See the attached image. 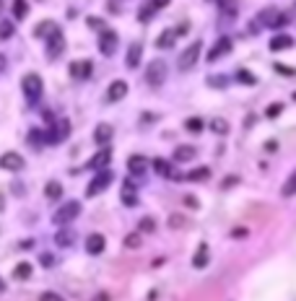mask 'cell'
<instances>
[{
	"mask_svg": "<svg viewBox=\"0 0 296 301\" xmlns=\"http://www.w3.org/2000/svg\"><path fill=\"white\" fill-rule=\"evenodd\" d=\"M122 244L128 247V249H138V247H140V234H128Z\"/></svg>",
	"mask_w": 296,
	"mask_h": 301,
	"instance_id": "cell-39",
	"label": "cell"
},
{
	"mask_svg": "<svg viewBox=\"0 0 296 301\" xmlns=\"http://www.w3.org/2000/svg\"><path fill=\"white\" fill-rule=\"evenodd\" d=\"M177 39V29H164V32L159 34V39H156V47L159 50H169L171 44H174Z\"/></svg>",
	"mask_w": 296,
	"mask_h": 301,
	"instance_id": "cell-24",
	"label": "cell"
},
{
	"mask_svg": "<svg viewBox=\"0 0 296 301\" xmlns=\"http://www.w3.org/2000/svg\"><path fill=\"white\" fill-rule=\"evenodd\" d=\"M112 135H115L112 125H107V122H102V125H96V130H93V140H96L99 145H107L109 140H112Z\"/></svg>",
	"mask_w": 296,
	"mask_h": 301,
	"instance_id": "cell-20",
	"label": "cell"
},
{
	"mask_svg": "<svg viewBox=\"0 0 296 301\" xmlns=\"http://www.w3.org/2000/svg\"><path fill=\"white\" fill-rule=\"evenodd\" d=\"M3 210H6V195L0 192V213H3Z\"/></svg>",
	"mask_w": 296,
	"mask_h": 301,
	"instance_id": "cell-52",
	"label": "cell"
},
{
	"mask_svg": "<svg viewBox=\"0 0 296 301\" xmlns=\"http://www.w3.org/2000/svg\"><path fill=\"white\" fill-rule=\"evenodd\" d=\"M138 223H140V231H151V234L156 231V221H153L151 216H146V218H140Z\"/></svg>",
	"mask_w": 296,
	"mask_h": 301,
	"instance_id": "cell-40",
	"label": "cell"
},
{
	"mask_svg": "<svg viewBox=\"0 0 296 301\" xmlns=\"http://www.w3.org/2000/svg\"><path fill=\"white\" fill-rule=\"evenodd\" d=\"M268 47H270L273 52L291 50V47H293V37H291V34H275V37L270 39V44H268Z\"/></svg>",
	"mask_w": 296,
	"mask_h": 301,
	"instance_id": "cell-18",
	"label": "cell"
},
{
	"mask_svg": "<svg viewBox=\"0 0 296 301\" xmlns=\"http://www.w3.org/2000/svg\"><path fill=\"white\" fill-rule=\"evenodd\" d=\"M125 96H128V83H125V81L109 83V88H107V101H122Z\"/></svg>",
	"mask_w": 296,
	"mask_h": 301,
	"instance_id": "cell-16",
	"label": "cell"
},
{
	"mask_svg": "<svg viewBox=\"0 0 296 301\" xmlns=\"http://www.w3.org/2000/svg\"><path fill=\"white\" fill-rule=\"evenodd\" d=\"M198 156V148L195 145H179L174 150V156H171V161H177V164H187V161H192Z\"/></svg>",
	"mask_w": 296,
	"mask_h": 301,
	"instance_id": "cell-17",
	"label": "cell"
},
{
	"mask_svg": "<svg viewBox=\"0 0 296 301\" xmlns=\"http://www.w3.org/2000/svg\"><path fill=\"white\" fill-rule=\"evenodd\" d=\"M293 192H296V174H288V179H286L283 190H280V195H283V198H291Z\"/></svg>",
	"mask_w": 296,
	"mask_h": 301,
	"instance_id": "cell-35",
	"label": "cell"
},
{
	"mask_svg": "<svg viewBox=\"0 0 296 301\" xmlns=\"http://www.w3.org/2000/svg\"><path fill=\"white\" fill-rule=\"evenodd\" d=\"M239 182V177H234V174H229L226 179H224V190H229V187H234V185H237Z\"/></svg>",
	"mask_w": 296,
	"mask_h": 301,
	"instance_id": "cell-46",
	"label": "cell"
},
{
	"mask_svg": "<svg viewBox=\"0 0 296 301\" xmlns=\"http://www.w3.org/2000/svg\"><path fill=\"white\" fill-rule=\"evenodd\" d=\"M21 91L24 96L29 99V104H37L42 99V91H44V83L37 73H26L24 78H21Z\"/></svg>",
	"mask_w": 296,
	"mask_h": 301,
	"instance_id": "cell-3",
	"label": "cell"
},
{
	"mask_svg": "<svg viewBox=\"0 0 296 301\" xmlns=\"http://www.w3.org/2000/svg\"><path fill=\"white\" fill-rule=\"evenodd\" d=\"M19 247H21V249H31V247H34V242H31V239H26V242H21Z\"/></svg>",
	"mask_w": 296,
	"mask_h": 301,
	"instance_id": "cell-51",
	"label": "cell"
},
{
	"mask_svg": "<svg viewBox=\"0 0 296 301\" xmlns=\"http://www.w3.org/2000/svg\"><path fill=\"white\" fill-rule=\"evenodd\" d=\"M3 8H6V0H0V16H3Z\"/></svg>",
	"mask_w": 296,
	"mask_h": 301,
	"instance_id": "cell-54",
	"label": "cell"
},
{
	"mask_svg": "<svg viewBox=\"0 0 296 301\" xmlns=\"http://www.w3.org/2000/svg\"><path fill=\"white\" fill-rule=\"evenodd\" d=\"M231 47H234V42H231V37H218V42L213 44V47L208 50V63H216V60H221L224 55H229L231 52Z\"/></svg>",
	"mask_w": 296,
	"mask_h": 301,
	"instance_id": "cell-11",
	"label": "cell"
},
{
	"mask_svg": "<svg viewBox=\"0 0 296 301\" xmlns=\"http://www.w3.org/2000/svg\"><path fill=\"white\" fill-rule=\"evenodd\" d=\"M13 32H16V26H13V21H0V42H6V39H11V37H13Z\"/></svg>",
	"mask_w": 296,
	"mask_h": 301,
	"instance_id": "cell-33",
	"label": "cell"
},
{
	"mask_svg": "<svg viewBox=\"0 0 296 301\" xmlns=\"http://www.w3.org/2000/svg\"><path fill=\"white\" fill-rule=\"evenodd\" d=\"M55 29H57V24H55V21H42V24H37V26H34V37L44 39L50 32H55Z\"/></svg>",
	"mask_w": 296,
	"mask_h": 301,
	"instance_id": "cell-30",
	"label": "cell"
},
{
	"mask_svg": "<svg viewBox=\"0 0 296 301\" xmlns=\"http://www.w3.org/2000/svg\"><path fill=\"white\" fill-rule=\"evenodd\" d=\"M280 112H283V104H270V107L265 109V117H268V119H275Z\"/></svg>",
	"mask_w": 296,
	"mask_h": 301,
	"instance_id": "cell-41",
	"label": "cell"
},
{
	"mask_svg": "<svg viewBox=\"0 0 296 301\" xmlns=\"http://www.w3.org/2000/svg\"><path fill=\"white\" fill-rule=\"evenodd\" d=\"M13 16H16V21H24L29 16V3L26 0H13Z\"/></svg>",
	"mask_w": 296,
	"mask_h": 301,
	"instance_id": "cell-29",
	"label": "cell"
},
{
	"mask_svg": "<svg viewBox=\"0 0 296 301\" xmlns=\"http://www.w3.org/2000/svg\"><path fill=\"white\" fill-rule=\"evenodd\" d=\"M156 11H159V8H156L153 0H146V3L138 8V21H140V24H148V21L156 16Z\"/></svg>",
	"mask_w": 296,
	"mask_h": 301,
	"instance_id": "cell-22",
	"label": "cell"
},
{
	"mask_svg": "<svg viewBox=\"0 0 296 301\" xmlns=\"http://www.w3.org/2000/svg\"><path fill=\"white\" fill-rule=\"evenodd\" d=\"M184 226H187V218L184 216H169V229H184Z\"/></svg>",
	"mask_w": 296,
	"mask_h": 301,
	"instance_id": "cell-37",
	"label": "cell"
},
{
	"mask_svg": "<svg viewBox=\"0 0 296 301\" xmlns=\"http://www.w3.org/2000/svg\"><path fill=\"white\" fill-rule=\"evenodd\" d=\"M44 195H47L50 200H60V198H62V185L57 182V179H50L47 187H44Z\"/></svg>",
	"mask_w": 296,
	"mask_h": 301,
	"instance_id": "cell-27",
	"label": "cell"
},
{
	"mask_svg": "<svg viewBox=\"0 0 296 301\" xmlns=\"http://www.w3.org/2000/svg\"><path fill=\"white\" fill-rule=\"evenodd\" d=\"M24 167H26V161L19 150H6L0 156V169H6V172H21Z\"/></svg>",
	"mask_w": 296,
	"mask_h": 301,
	"instance_id": "cell-10",
	"label": "cell"
},
{
	"mask_svg": "<svg viewBox=\"0 0 296 301\" xmlns=\"http://www.w3.org/2000/svg\"><path fill=\"white\" fill-rule=\"evenodd\" d=\"M117 44H120L117 32H112V29H102V34H99V52L104 57H109V55L117 52Z\"/></svg>",
	"mask_w": 296,
	"mask_h": 301,
	"instance_id": "cell-9",
	"label": "cell"
},
{
	"mask_svg": "<svg viewBox=\"0 0 296 301\" xmlns=\"http://www.w3.org/2000/svg\"><path fill=\"white\" fill-rule=\"evenodd\" d=\"M208 177H211V169H208V167H200V169H192V172H187L182 179H184V182H206Z\"/></svg>",
	"mask_w": 296,
	"mask_h": 301,
	"instance_id": "cell-25",
	"label": "cell"
},
{
	"mask_svg": "<svg viewBox=\"0 0 296 301\" xmlns=\"http://www.w3.org/2000/svg\"><path fill=\"white\" fill-rule=\"evenodd\" d=\"M78 213H81V203H78V200H68L65 205H60V208L55 210L52 223H57V226H68L73 218H78Z\"/></svg>",
	"mask_w": 296,
	"mask_h": 301,
	"instance_id": "cell-5",
	"label": "cell"
},
{
	"mask_svg": "<svg viewBox=\"0 0 296 301\" xmlns=\"http://www.w3.org/2000/svg\"><path fill=\"white\" fill-rule=\"evenodd\" d=\"M104 244H107V239L102 234H88L86 239V252L88 254H102L104 252Z\"/></svg>",
	"mask_w": 296,
	"mask_h": 301,
	"instance_id": "cell-19",
	"label": "cell"
},
{
	"mask_svg": "<svg viewBox=\"0 0 296 301\" xmlns=\"http://www.w3.org/2000/svg\"><path fill=\"white\" fill-rule=\"evenodd\" d=\"M208 86H211V88H226V86H229V78H226V75H211Z\"/></svg>",
	"mask_w": 296,
	"mask_h": 301,
	"instance_id": "cell-36",
	"label": "cell"
},
{
	"mask_svg": "<svg viewBox=\"0 0 296 301\" xmlns=\"http://www.w3.org/2000/svg\"><path fill=\"white\" fill-rule=\"evenodd\" d=\"M260 26H268V29H278V26H286L291 21V16H286V13H280L275 6H268L260 11Z\"/></svg>",
	"mask_w": 296,
	"mask_h": 301,
	"instance_id": "cell-4",
	"label": "cell"
},
{
	"mask_svg": "<svg viewBox=\"0 0 296 301\" xmlns=\"http://www.w3.org/2000/svg\"><path fill=\"white\" fill-rule=\"evenodd\" d=\"M88 26H91V29H99V32H102V29H104V21H102V19H88Z\"/></svg>",
	"mask_w": 296,
	"mask_h": 301,
	"instance_id": "cell-47",
	"label": "cell"
},
{
	"mask_svg": "<svg viewBox=\"0 0 296 301\" xmlns=\"http://www.w3.org/2000/svg\"><path fill=\"white\" fill-rule=\"evenodd\" d=\"M122 203L128 205V208H135V205H138V195H135V187L130 185V179H128L125 187H122Z\"/></svg>",
	"mask_w": 296,
	"mask_h": 301,
	"instance_id": "cell-26",
	"label": "cell"
},
{
	"mask_svg": "<svg viewBox=\"0 0 296 301\" xmlns=\"http://www.w3.org/2000/svg\"><path fill=\"white\" fill-rule=\"evenodd\" d=\"M0 291H6V283H3V278H0Z\"/></svg>",
	"mask_w": 296,
	"mask_h": 301,
	"instance_id": "cell-55",
	"label": "cell"
},
{
	"mask_svg": "<svg viewBox=\"0 0 296 301\" xmlns=\"http://www.w3.org/2000/svg\"><path fill=\"white\" fill-rule=\"evenodd\" d=\"M237 81H239V83H244V86H255V83H257L255 75L249 73V70H244V68H239V70H237Z\"/></svg>",
	"mask_w": 296,
	"mask_h": 301,
	"instance_id": "cell-32",
	"label": "cell"
},
{
	"mask_svg": "<svg viewBox=\"0 0 296 301\" xmlns=\"http://www.w3.org/2000/svg\"><path fill=\"white\" fill-rule=\"evenodd\" d=\"M184 205H187V208H192V210H198V208H200V200L192 198V195H187V198H184Z\"/></svg>",
	"mask_w": 296,
	"mask_h": 301,
	"instance_id": "cell-44",
	"label": "cell"
},
{
	"mask_svg": "<svg viewBox=\"0 0 296 301\" xmlns=\"http://www.w3.org/2000/svg\"><path fill=\"white\" fill-rule=\"evenodd\" d=\"M39 262H42L44 267H52V265H55V257H52L50 252H42V257H39Z\"/></svg>",
	"mask_w": 296,
	"mask_h": 301,
	"instance_id": "cell-43",
	"label": "cell"
},
{
	"mask_svg": "<svg viewBox=\"0 0 296 301\" xmlns=\"http://www.w3.org/2000/svg\"><path fill=\"white\" fill-rule=\"evenodd\" d=\"M57 298H60V296L52 293V291H44V293H42V301H57Z\"/></svg>",
	"mask_w": 296,
	"mask_h": 301,
	"instance_id": "cell-48",
	"label": "cell"
},
{
	"mask_svg": "<svg viewBox=\"0 0 296 301\" xmlns=\"http://www.w3.org/2000/svg\"><path fill=\"white\" fill-rule=\"evenodd\" d=\"M73 239H75V234H73V231H68L65 226H60V231H57V236H55L57 247H70V244H73Z\"/></svg>",
	"mask_w": 296,
	"mask_h": 301,
	"instance_id": "cell-28",
	"label": "cell"
},
{
	"mask_svg": "<svg viewBox=\"0 0 296 301\" xmlns=\"http://www.w3.org/2000/svg\"><path fill=\"white\" fill-rule=\"evenodd\" d=\"M8 68V60H6V55H0V73H3Z\"/></svg>",
	"mask_w": 296,
	"mask_h": 301,
	"instance_id": "cell-50",
	"label": "cell"
},
{
	"mask_svg": "<svg viewBox=\"0 0 296 301\" xmlns=\"http://www.w3.org/2000/svg\"><path fill=\"white\" fill-rule=\"evenodd\" d=\"M39 140H42V132H39V130H31V132H29V143H31V148H39V145H42Z\"/></svg>",
	"mask_w": 296,
	"mask_h": 301,
	"instance_id": "cell-42",
	"label": "cell"
},
{
	"mask_svg": "<svg viewBox=\"0 0 296 301\" xmlns=\"http://www.w3.org/2000/svg\"><path fill=\"white\" fill-rule=\"evenodd\" d=\"M200 50H203V42L200 39H195L190 47H187L182 55H179V60H177V68L182 70V73H187V70H192L195 68V63H198V57H200Z\"/></svg>",
	"mask_w": 296,
	"mask_h": 301,
	"instance_id": "cell-6",
	"label": "cell"
},
{
	"mask_svg": "<svg viewBox=\"0 0 296 301\" xmlns=\"http://www.w3.org/2000/svg\"><path fill=\"white\" fill-rule=\"evenodd\" d=\"M44 39H47V57H50V60H57L62 52H65V37H62L60 26L55 29V32L47 34Z\"/></svg>",
	"mask_w": 296,
	"mask_h": 301,
	"instance_id": "cell-7",
	"label": "cell"
},
{
	"mask_svg": "<svg viewBox=\"0 0 296 301\" xmlns=\"http://www.w3.org/2000/svg\"><path fill=\"white\" fill-rule=\"evenodd\" d=\"M146 169H148V159H146V156L133 154V156L128 159V174H130V177H143Z\"/></svg>",
	"mask_w": 296,
	"mask_h": 301,
	"instance_id": "cell-12",
	"label": "cell"
},
{
	"mask_svg": "<svg viewBox=\"0 0 296 301\" xmlns=\"http://www.w3.org/2000/svg\"><path fill=\"white\" fill-rule=\"evenodd\" d=\"M93 73V63L91 60H75V63H70V75L78 81H86L88 75Z\"/></svg>",
	"mask_w": 296,
	"mask_h": 301,
	"instance_id": "cell-13",
	"label": "cell"
},
{
	"mask_svg": "<svg viewBox=\"0 0 296 301\" xmlns=\"http://www.w3.org/2000/svg\"><path fill=\"white\" fill-rule=\"evenodd\" d=\"M115 182V172L109 169V167H104V169H96V174H93V179L88 182V187H86V198H96L99 192H104V190H109V185Z\"/></svg>",
	"mask_w": 296,
	"mask_h": 301,
	"instance_id": "cell-2",
	"label": "cell"
},
{
	"mask_svg": "<svg viewBox=\"0 0 296 301\" xmlns=\"http://www.w3.org/2000/svg\"><path fill=\"white\" fill-rule=\"evenodd\" d=\"M164 81H166V63L164 60H151V65L146 68V83L156 88Z\"/></svg>",
	"mask_w": 296,
	"mask_h": 301,
	"instance_id": "cell-8",
	"label": "cell"
},
{
	"mask_svg": "<svg viewBox=\"0 0 296 301\" xmlns=\"http://www.w3.org/2000/svg\"><path fill=\"white\" fill-rule=\"evenodd\" d=\"M184 130H190V132H200L203 130V122L198 117H190V119H184Z\"/></svg>",
	"mask_w": 296,
	"mask_h": 301,
	"instance_id": "cell-38",
	"label": "cell"
},
{
	"mask_svg": "<svg viewBox=\"0 0 296 301\" xmlns=\"http://www.w3.org/2000/svg\"><path fill=\"white\" fill-rule=\"evenodd\" d=\"M109 161H112V148H102L99 154H93L91 159H88V169H104V167H109Z\"/></svg>",
	"mask_w": 296,
	"mask_h": 301,
	"instance_id": "cell-14",
	"label": "cell"
},
{
	"mask_svg": "<svg viewBox=\"0 0 296 301\" xmlns=\"http://www.w3.org/2000/svg\"><path fill=\"white\" fill-rule=\"evenodd\" d=\"M275 73H283V75H293L296 70H293V68H288V65H280V63H275Z\"/></svg>",
	"mask_w": 296,
	"mask_h": 301,
	"instance_id": "cell-45",
	"label": "cell"
},
{
	"mask_svg": "<svg viewBox=\"0 0 296 301\" xmlns=\"http://www.w3.org/2000/svg\"><path fill=\"white\" fill-rule=\"evenodd\" d=\"M156 3V8H164V6H169V0H153Z\"/></svg>",
	"mask_w": 296,
	"mask_h": 301,
	"instance_id": "cell-53",
	"label": "cell"
},
{
	"mask_svg": "<svg viewBox=\"0 0 296 301\" xmlns=\"http://www.w3.org/2000/svg\"><path fill=\"white\" fill-rule=\"evenodd\" d=\"M140 57H143V44L140 42H133L128 47V57H125V65H128L130 70H135L140 65Z\"/></svg>",
	"mask_w": 296,
	"mask_h": 301,
	"instance_id": "cell-15",
	"label": "cell"
},
{
	"mask_svg": "<svg viewBox=\"0 0 296 301\" xmlns=\"http://www.w3.org/2000/svg\"><path fill=\"white\" fill-rule=\"evenodd\" d=\"M13 278L16 280H26V278H31V265L29 262H19L13 267Z\"/></svg>",
	"mask_w": 296,
	"mask_h": 301,
	"instance_id": "cell-31",
	"label": "cell"
},
{
	"mask_svg": "<svg viewBox=\"0 0 296 301\" xmlns=\"http://www.w3.org/2000/svg\"><path fill=\"white\" fill-rule=\"evenodd\" d=\"M211 130L218 132V135H226L229 132V122H226V119H221V117H216V119H211Z\"/></svg>",
	"mask_w": 296,
	"mask_h": 301,
	"instance_id": "cell-34",
	"label": "cell"
},
{
	"mask_svg": "<svg viewBox=\"0 0 296 301\" xmlns=\"http://www.w3.org/2000/svg\"><path fill=\"white\" fill-rule=\"evenodd\" d=\"M265 150H278V143H275V140H268V143H265Z\"/></svg>",
	"mask_w": 296,
	"mask_h": 301,
	"instance_id": "cell-49",
	"label": "cell"
},
{
	"mask_svg": "<svg viewBox=\"0 0 296 301\" xmlns=\"http://www.w3.org/2000/svg\"><path fill=\"white\" fill-rule=\"evenodd\" d=\"M208 244L206 242H200V247H198V252L192 254V267H198V270H203V267H206L208 265Z\"/></svg>",
	"mask_w": 296,
	"mask_h": 301,
	"instance_id": "cell-23",
	"label": "cell"
},
{
	"mask_svg": "<svg viewBox=\"0 0 296 301\" xmlns=\"http://www.w3.org/2000/svg\"><path fill=\"white\" fill-rule=\"evenodd\" d=\"M68 135H70V122L60 117V119H50V125H47L42 138H44V143H50V145H60Z\"/></svg>",
	"mask_w": 296,
	"mask_h": 301,
	"instance_id": "cell-1",
	"label": "cell"
},
{
	"mask_svg": "<svg viewBox=\"0 0 296 301\" xmlns=\"http://www.w3.org/2000/svg\"><path fill=\"white\" fill-rule=\"evenodd\" d=\"M151 167H153V172H156V174H161V177H166V179L179 177L174 169L169 167V161H164V159H153V161H151Z\"/></svg>",
	"mask_w": 296,
	"mask_h": 301,
	"instance_id": "cell-21",
	"label": "cell"
}]
</instances>
